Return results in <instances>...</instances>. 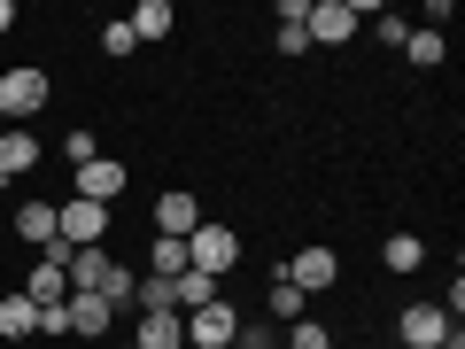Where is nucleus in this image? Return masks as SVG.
<instances>
[{
  "mask_svg": "<svg viewBox=\"0 0 465 349\" xmlns=\"http://www.w3.org/2000/svg\"><path fill=\"white\" fill-rule=\"evenodd\" d=\"M8 24H16V0H0V32H8Z\"/></svg>",
  "mask_w": 465,
  "mask_h": 349,
  "instance_id": "obj_25",
  "label": "nucleus"
},
{
  "mask_svg": "<svg viewBox=\"0 0 465 349\" xmlns=\"http://www.w3.org/2000/svg\"><path fill=\"white\" fill-rule=\"evenodd\" d=\"M124 24H133V39H171V24H179V16H171V0H140Z\"/></svg>",
  "mask_w": 465,
  "mask_h": 349,
  "instance_id": "obj_16",
  "label": "nucleus"
},
{
  "mask_svg": "<svg viewBox=\"0 0 465 349\" xmlns=\"http://www.w3.org/2000/svg\"><path fill=\"white\" fill-rule=\"evenodd\" d=\"M116 194H124V164H116V155H94V164H78V202H101V210H109Z\"/></svg>",
  "mask_w": 465,
  "mask_h": 349,
  "instance_id": "obj_8",
  "label": "nucleus"
},
{
  "mask_svg": "<svg viewBox=\"0 0 465 349\" xmlns=\"http://www.w3.org/2000/svg\"><path fill=\"white\" fill-rule=\"evenodd\" d=\"M450 55V39L442 32H427V24H411V39H403V63H419V70H434Z\"/></svg>",
  "mask_w": 465,
  "mask_h": 349,
  "instance_id": "obj_17",
  "label": "nucleus"
},
{
  "mask_svg": "<svg viewBox=\"0 0 465 349\" xmlns=\"http://www.w3.org/2000/svg\"><path fill=\"white\" fill-rule=\"evenodd\" d=\"M63 155H70V171H78V164H94V155H101V140H94V133H85V125H78V133L63 140Z\"/></svg>",
  "mask_w": 465,
  "mask_h": 349,
  "instance_id": "obj_23",
  "label": "nucleus"
},
{
  "mask_svg": "<svg viewBox=\"0 0 465 349\" xmlns=\"http://www.w3.org/2000/svg\"><path fill=\"white\" fill-rule=\"evenodd\" d=\"M194 225H202V202L186 194V186H171V194L155 202V233H163V241H186Z\"/></svg>",
  "mask_w": 465,
  "mask_h": 349,
  "instance_id": "obj_10",
  "label": "nucleus"
},
{
  "mask_svg": "<svg viewBox=\"0 0 465 349\" xmlns=\"http://www.w3.org/2000/svg\"><path fill=\"white\" fill-rule=\"evenodd\" d=\"M16 233L47 249V241H54V202H24V210H16Z\"/></svg>",
  "mask_w": 465,
  "mask_h": 349,
  "instance_id": "obj_18",
  "label": "nucleus"
},
{
  "mask_svg": "<svg viewBox=\"0 0 465 349\" xmlns=\"http://www.w3.org/2000/svg\"><path fill=\"white\" fill-rule=\"evenodd\" d=\"M217 295H225V280H210V272H194V264L171 280V303H179V318H186V311H202V303H217Z\"/></svg>",
  "mask_w": 465,
  "mask_h": 349,
  "instance_id": "obj_12",
  "label": "nucleus"
},
{
  "mask_svg": "<svg viewBox=\"0 0 465 349\" xmlns=\"http://www.w3.org/2000/svg\"><path fill=\"white\" fill-rule=\"evenodd\" d=\"M133 47H140V39H133V24H101V55H116V63H124Z\"/></svg>",
  "mask_w": 465,
  "mask_h": 349,
  "instance_id": "obj_22",
  "label": "nucleus"
},
{
  "mask_svg": "<svg viewBox=\"0 0 465 349\" xmlns=\"http://www.w3.org/2000/svg\"><path fill=\"white\" fill-rule=\"evenodd\" d=\"M47 70H32V63H16V70H0V125H24V116H39L47 109Z\"/></svg>",
  "mask_w": 465,
  "mask_h": 349,
  "instance_id": "obj_3",
  "label": "nucleus"
},
{
  "mask_svg": "<svg viewBox=\"0 0 465 349\" xmlns=\"http://www.w3.org/2000/svg\"><path fill=\"white\" fill-rule=\"evenodd\" d=\"M280 280H295L302 295H326V287L341 280V256H333V249H295V256L280 264Z\"/></svg>",
  "mask_w": 465,
  "mask_h": 349,
  "instance_id": "obj_6",
  "label": "nucleus"
},
{
  "mask_svg": "<svg viewBox=\"0 0 465 349\" xmlns=\"http://www.w3.org/2000/svg\"><path fill=\"white\" fill-rule=\"evenodd\" d=\"M302 303H311V295H302L295 280H272V287H264V311H272V318H287V326L302 318Z\"/></svg>",
  "mask_w": 465,
  "mask_h": 349,
  "instance_id": "obj_19",
  "label": "nucleus"
},
{
  "mask_svg": "<svg viewBox=\"0 0 465 349\" xmlns=\"http://www.w3.org/2000/svg\"><path fill=\"white\" fill-rule=\"evenodd\" d=\"M365 24L381 32V47H403V39H411V24H403V16H365Z\"/></svg>",
  "mask_w": 465,
  "mask_h": 349,
  "instance_id": "obj_24",
  "label": "nucleus"
},
{
  "mask_svg": "<svg viewBox=\"0 0 465 349\" xmlns=\"http://www.w3.org/2000/svg\"><path fill=\"white\" fill-rule=\"evenodd\" d=\"M109 303H101V295H63V326L70 334H78V342H94V334H109Z\"/></svg>",
  "mask_w": 465,
  "mask_h": 349,
  "instance_id": "obj_11",
  "label": "nucleus"
},
{
  "mask_svg": "<svg viewBox=\"0 0 465 349\" xmlns=\"http://www.w3.org/2000/svg\"><path fill=\"white\" fill-rule=\"evenodd\" d=\"M381 264L388 272H419V264H427V241H419V233H388V241H381Z\"/></svg>",
  "mask_w": 465,
  "mask_h": 349,
  "instance_id": "obj_14",
  "label": "nucleus"
},
{
  "mask_svg": "<svg viewBox=\"0 0 465 349\" xmlns=\"http://www.w3.org/2000/svg\"><path fill=\"white\" fill-rule=\"evenodd\" d=\"M0 334H8V342L39 334V303H32V295H0Z\"/></svg>",
  "mask_w": 465,
  "mask_h": 349,
  "instance_id": "obj_15",
  "label": "nucleus"
},
{
  "mask_svg": "<svg viewBox=\"0 0 465 349\" xmlns=\"http://www.w3.org/2000/svg\"><path fill=\"white\" fill-rule=\"evenodd\" d=\"M133 349H186V318H179V311H148Z\"/></svg>",
  "mask_w": 465,
  "mask_h": 349,
  "instance_id": "obj_13",
  "label": "nucleus"
},
{
  "mask_svg": "<svg viewBox=\"0 0 465 349\" xmlns=\"http://www.w3.org/2000/svg\"><path fill=\"white\" fill-rule=\"evenodd\" d=\"M241 342V303H202V311H186V349H232Z\"/></svg>",
  "mask_w": 465,
  "mask_h": 349,
  "instance_id": "obj_4",
  "label": "nucleus"
},
{
  "mask_svg": "<svg viewBox=\"0 0 465 349\" xmlns=\"http://www.w3.org/2000/svg\"><path fill=\"white\" fill-rule=\"evenodd\" d=\"M186 264H194V272H210V280H225V272L241 264V233H232V225H217V217H202V225L186 233Z\"/></svg>",
  "mask_w": 465,
  "mask_h": 349,
  "instance_id": "obj_1",
  "label": "nucleus"
},
{
  "mask_svg": "<svg viewBox=\"0 0 465 349\" xmlns=\"http://www.w3.org/2000/svg\"><path fill=\"white\" fill-rule=\"evenodd\" d=\"M372 16V0H311V16H302V32L318 39V47H341V39H357Z\"/></svg>",
  "mask_w": 465,
  "mask_h": 349,
  "instance_id": "obj_2",
  "label": "nucleus"
},
{
  "mask_svg": "<svg viewBox=\"0 0 465 349\" xmlns=\"http://www.w3.org/2000/svg\"><path fill=\"white\" fill-rule=\"evenodd\" d=\"M280 349H333V334H326V326H311V318H295Z\"/></svg>",
  "mask_w": 465,
  "mask_h": 349,
  "instance_id": "obj_21",
  "label": "nucleus"
},
{
  "mask_svg": "<svg viewBox=\"0 0 465 349\" xmlns=\"http://www.w3.org/2000/svg\"><path fill=\"white\" fill-rule=\"evenodd\" d=\"M148 264H155V280H179V272H186V241H163V233H155V256H148Z\"/></svg>",
  "mask_w": 465,
  "mask_h": 349,
  "instance_id": "obj_20",
  "label": "nucleus"
},
{
  "mask_svg": "<svg viewBox=\"0 0 465 349\" xmlns=\"http://www.w3.org/2000/svg\"><path fill=\"white\" fill-rule=\"evenodd\" d=\"M39 155H47V148H39V140L24 133V125H0V186H16L24 171L39 164Z\"/></svg>",
  "mask_w": 465,
  "mask_h": 349,
  "instance_id": "obj_9",
  "label": "nucleus"
},
{
  "mask_svg": "<svg viewBox=\"0 0 465 349\" xmlns=\"http://www.w3.org/2000/svg\"><path fill=\"white\" fill-rule=\"evenodd\" d=\"M450 326H458V318H450L442 303H411V311L396 318V334H403V349H442V342H450Z\"/></svg>",
  "mask_w": 465,
  "mask_h": 349,
  "instance_id": "obj_7",
  "label": "nucleus"
},
{
  "mask_svg": "<svg viewBox=\"0 0 465 349\" xmlns=\"http://www.w3.org/2000/svg\"><path fill=\"white\" fill-rule=\"evenodd\" d=\"M264 349H280V342H264Z\"/></svg>",
  "mask_w": 465,
  "mask_h": 349,
  "instance_id": "obj_26",
  "label": "nucleus"
},
{
  "mask_svg": "<svg viewBox=\"0 0 465 349\" xmlns=\"http://www.w3.org/2000/svg\"><path fill=\"white\" fill-rule=\"evenodd\" d=\"M101 233H109V210H101V202H54V241H63V249H101Z\"/></svg>",
  "mask_w": 465,
  "mask_h": 349,
  "instance_id": "obj_5",
  "label": "nucleus"
}]
</instances>
